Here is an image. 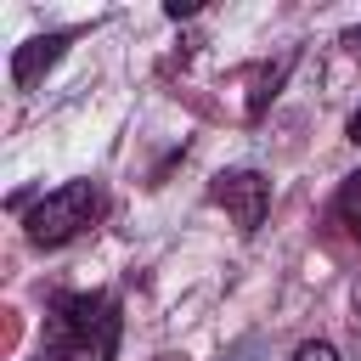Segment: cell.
<instances>
[{
    "label": "cell",
    "mask_w": 361,
    "mask_h": 361,
    "mask_svg": "<svg viewBox=\"0 0 361 361\" xmlns=\"http://www.w3.org/2000/svg\"><path fill=\"white\" fill-rule=\"evenodd\" d=\"M333 209H338L344 231H350V237L361 243V169H355V175H350V180L338 186V203H333Z\"/></svg>",
    "instance_id": "5b68a950"
},
{
    "label": "cell",
    "mask_w": 361,
    "mask_h": 361,
    "mask_svg": "<svg viewBox=\"0 0 361 361\" xmlns=\"http://www.w3.org/2000/svg\"><path fill=\"white\" fill-rule=\"evenodd\" d=\"M350 141L361 147V107H355V118H350Z\"/></svg>",
    "instance_id": "52a82bcc"
},
{
    "label": "cell",
    "mask_w": 361,
    "mask_h": 361,
    "mask_svg": "<svg viewBox=\"0 0 361 361\" xmlns=\"http://www.w3.org/2000/svg\"><path fill=\"white\" fill-rule=\"evenodd\" d=\"M158 361H180V355H158Z\"/></svg>",
    "instance_id": "9c48e42d"
},
{
    "label": "cell",
    "mask_w": 361,
    "mask_h": 361,
    "mask_svg": "<svg viewBox=\"0 0 361 361\" xmlns=\"http://www.w3.org/2000/svg\"><path fill=\"white\" fill-rule=\"evenodd\" d=\"M350 305H355V322H361V282H355V293H350Z\"/></svg>",
    "instance_id": "ba28073f"
},
{
    "label": "cell",
    "mask_w": 361,
    "mask_h": 361,
    "mask_svg": "<svg viewBox=\"0 0 361 361\" xmlns=\"http://www.w3.org/2000/svg\"><path fill=\"white\" fill-rule=\"evenodd\" d=\"M214 203H220L243 231H259V220H265V209H271V180H265L259 169H226V175L214 180Z\"/></svg>",
    "instance_id": "3957f363"
},
{
    "label": "cell",
    "mask_w": 361,
    "mask_h": 361,
    "mask_svg": "<svg viewBox=\"0 0 361 361\" xmlns=\"http://www.w3.org/2000/svg\"><path fill=\"white\" fill-rule=\"evenodd\" d=\"M118 350V299L113 293H62L45 322L39 361H113Z\"/></svg>",
    "instance_id": "6da1fadb"
},
{
    "label": "cell",
    "mask_w": 361,
    "mask_h": 361,
    "mask_svg": "<svg viewBox=\"0 0 361 361\" xmlns=\"http://www.w3.org/2000/svg\"><path fill=\"white\" fill-rule=\"evenodd\" d=\"M62 45H68V34H45V39H28V45H17V56H11V79L28 90L56 56H62Z\"/></svg>",
    "instance_id": "277c9868"
},
{
    "label": "cell",
    "mask_w": 361,
    "mask_h": 361,
    "mask_svg": "<svg viewBox=\"0 0 361 361\" xmlns=\"http://www.w3.org/2000/svg\"><path fill=\"white\" fill-rule=\"evenodd\" d=\"M102 209H107V197H102V186L96 180H68V186H56V192H45L34 209H28V243L34 248H62V243H73L79 231H90L96 220H102Z\"/></svg>",
    "instance_id": "7a4b0ae2"
},
{
    "label": "cell",
    "mask_w": 361,
    "mask_h": 361,
    "mask_svg": "<svg viewBox=\"0 0 361 361\" xmlns=\"http://www.w3.org/2000/svg\"><path fill=\"white\" fill-rule=\"evenodd\" d=\"M293 361H338V350H333L327 338H305V344L293 350Z\"/></svg>",
    "instance_id": "8992f818"
}]
</instances>
